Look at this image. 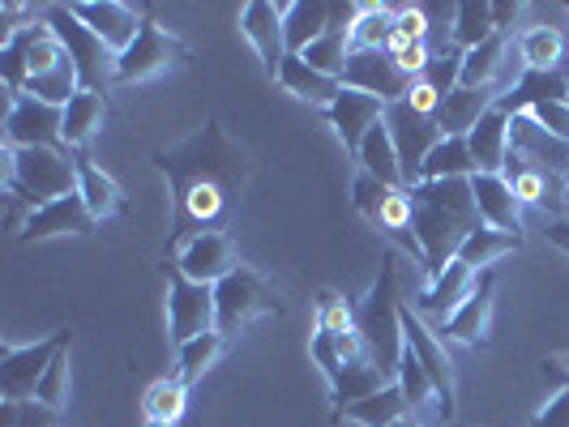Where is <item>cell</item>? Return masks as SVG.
Wrapping results in <instances>:
<instances>
[{"label": "cell", "instance_id": "cell-1", "mask_svg": "<svg viewBox=\"0 0 569 427\" xmlns=\"http://www.w3.org/2000/svg\"><path fill=\"white\" fill-rule=\"evenodd\" d=\"M150 163L163 171L171 189L168 253H180L189 240H198L206 231H228L231 214L253 180L249 154L231 142L219 115H210L193 138L154 150Z\"/></svg>", "mask_w": 569, "mask_h": 427}, {"label": "cell", "instance_id": "cell-2", "mask_svg": "<svg viewBox=\"0 0 569 427\" xmlns=\"http://www.w3.org/2000/svg\"><path fill=\"white\" fill-rule=\"evenodd\" d=\"M407 197H411V231L425 253V274L441 278L458 248L467 244V235L485 227L471 180H420L416 189H407Z\"/></svg>", "mask_w": 569, "mask_h": 427}, {"label": "cell", "instance_id": "cell-3", "mask_svg": "<svg viewBox=\"0 0 569 427\" xmlns=\"http://www.w3.org/2000/svg\"><path fill=\"white\" fill-rule=\"evenodd\" d=\"M360 334L369 346V359L386 376H399V359L407 350L402 342V291H399V256H381L377 283H372L369 299L360 308Z\"/></svg>", "mask_w": 569, "mask_h": 427}, {"label": "cell", "instance_id": "cell-4", "mask_svg": "<svg viewBox=\"0 0 569 427\" xmlns=\"http://www.w3.org/2000/svg\"><path fill=\"white\" fill-rule=\"evenodd\" d=\"M4 189L18 205H48L78 193V163L69 150H13L4 145Z\"/></svg>", "mask_w": 569, "mask_h": 427}, {"label": "cell", "instance_id": "cell-5", "mask_svg": "<svg viewBox=\"0 0 569 427\" xmlns=\"http://www.w3.org/2000/svg\"><path fill=\"white\" fill-rule=\"evenodd\" d=\"M283 313V295L270 278H261L253 265H236L223 283H214V329L231 338L261 316Z\"/></svg>", "mask_w": 569, "mask_h": 427}, {"label": "cell", "instance_id": "cell-6", "mask_svg": "<svg viewBox=\"0 0 569 427\" xmlns=\"http://www.w3.org/2000/svg\"><path fill=\"white\" fill-rule=\"evenodd\" d=\"M43 22L52 27V34L60 39V48L69 52L78 78H82V90L108 94V85L116 82V57L108 52V43L90 27H82L69 4H48V9H43Z\"/></svg>", "mask_w": 569, "mask_h": 427}, {"label": "cell", "instance_id": "cell-7", "mask_svg": "<svg viewBox=\"0 0 569 427\" xmlns=\"http://www.w3.org/2000/svg\"><path fill=\"white\" fill-rule=\"evenodd\" d=\"M184 60H189V48L176 34H168L154 18H142V30L129 43V52L116 57V85L150 82V78H159L168 69H180Z\"/></svg>", "mask_w": 569, "mask_h": 427}, {"label": "cell", "instance_id": "cell-8", "mask_svg": "<svg viewBox=\"0 0 569 427\" xmlns=\"http://www.w3.org/2000/svg\"><path fill=\"white\" fill-rule=\"evenodd\" d=\"M64 346H73V329H57L52 338L30 342V346H4V355H0V394H4V401H34L39 380L48 376L52 359Z\"/></svg>", "mask_w": 569, "mask_h": 427}, {"label": "cell", "instance_id": "cell-9", "mask_svg": "<svg viewBox=\"0 0 569 427\" xmlns=\"http://www.w3.org/2000/svg\"><path fill=\"white\" fill-rule=\"evenodd\" d=\"M168 329L176 346L214 329V286L189 283L176 265H168Z\"/></svg>", "mask_w": 569, "mask_h": 427}, {"label": "cell", "instance_id": "cell-10", "mask_svg": "<svg viewBox=\"0 0 569 427\" xmlns=\"http://www.w3.org/2000/svg\"><path fill=\"white\" fill-rule=\"evenodd\" d=\"M386 124H390V138H395V145H399L402 180H407V189H416V184H420V171H425V159L441 145L446 133H441L437 115L411 112L407 103L386 108Z\"/></svg>", "mask_w": 569, "mask_h": 427}, {"label": "cell", "instance_id": "cell-11", "mask_svg": "<svg viewBox=\"0 0 569 427\" xmlns=\"http://www.w3.org/2000/svg\"><path fill=\"white\" fill-rule=\"evenodd\" d=\"M4 145L13 150H64V108H48L39 99H13L4 115Z\"/></svg>", "mask_w": 569, "mask_h": 427}, {"label": "cell", "instance_id": "cell-12", "mask_svg": "<svg viewBox=\"0 0 569 427\" xmlns=\"http://www.w3.org/2000/svg\"><path fill=\"white\" fill-rule=\"evenodd\" d=\"M342 85L347 90H365L372 99H381L386 108H395V103H402L411 94L416 78L402 73L390 52H360V48H351L347 69H342Z\"/></svg>", "mask_w": 569, "mask_h": 427}, {"label": "cell", "instance_id": "cell-13", "mask_svg": "<svg viewBox=\"0 0 569 427\" xmlns=\"http://www.w3.org/2000/svg\"><path fill=\"white\" fill-rule=\"evenodd\" d=\"M402 342H407V350L425 364V372L432 376V385H437V398H441L437 415H441V419H455V376H450L446 342L428 329L425 316L407 308V299H402Z\"/></svg>", "mask_w": 569, "mask_h": 427}, {"label": "cell", "instance_id": "cell-14", "mask_svg": "<svg viewBox=\"0 0 569 427\" xmlns=\"http://www.w3.org/2000/svg\"><path fill=\"white\" fill-rule=\"evenodd\" d=\"M94 227L99 223L86 210V197L82 193H69V197H57L48 201V205H39V210H30L27 218H22L18 240L22 244H39V240H60V235H90Z\"/></svg>", "mask_w": 569, "mask_h": 427}, {"label": "cell", "instance_id": "cell-15", "mask_svg": "<svg viewBox=\"0 0 569 427\" xmlns=\"http://www.w3.org/2000/svg\"><path fill=\"white\" fill-rule=\"evenodd\" d=\"M240 34L249 39L261 57L266 78L279 82V69L287 60V34H283V4H270V0H249L240 9Z\"/></svg>", "mask_w": 569, "mask_h": 427}, {"label": "cell", "instance_id": "cell-16", "mask_svg": "<svg viewBox=\"0 0 569 427\" xmlns=\"http://www.w3.org/2000/svg\"><path fill=\"white\" fill-rule=\"evenodd\" d=\"M236 244H231L228 231H206L198 240H189L180 253H176V270L189 278V283H223L231 270H236Z\"/></svg>", "mask_w": 569, "mask_h": 427}, {"label": "cell", "instance_id": "cell-17", "mask_svg": "<svg viewBox=\"0 0 569 427\" xmlns=\"http://www.w3.org/2000/svg\"><path fill=\"white\" fill-rule=\"evenodd\" d=\"M69 9H73V18H78L82 27H90L108 43L112 57L129 52V43H133L138 30H142L138 9H133V4H120V0H73Z\"/></svg>", "mask_w": 569, "mask_h": 427}, {"label": "cell", "instance_id": "cell-18", "mask_svg": "<svg viewBox=\"0 0 569 427\" xmlns=\"http://www.w3.org/2000/svg\"><path fill=\"white\" fill-rule=\"evenodd\" d=\"M326 120L335 124L342 150H347V154H360V142L369 138V129L386 120V103L365 94V90H347V85H342V94L326 108Z\"/></svg>", "mask_w": 569, "mask_h": 427}, {"label": "cell", "instance_id": "cell-19", "mask_svg": "<svg viewBox=\"0 0 569 427\" xmlns=\"http://www.w3.org/2000/svg\"><path fill=\"white\" fill-rule=\"evenodd\" d=\"M476 270L467 265V261H450L446 265V274L441 278H432V286L428 291H420V299H416V313L420 316H428V321H437V325H446L450 316L462 308V299L476 291Z\"/></svg>", "mask_w": 569, "mask_h": 427}, {"label": "cell", "instance_id": "cell-20", "mask_svg": "<svg viewBox=\"0 0 569 427\" xmlns=\"http://www.w3.org/2000/svg\"><path fill=\"white\" fill-rule=\"evenodd\" d=\"M492 295H497V274H492V270H480L476 291H471V295L462 299V308L441 325V342L480 346L488 334V316H492Z\"/></svg>", "mask_w": 569, "mask_h": 427}, {"label": "cell", "instance_id": "cell-21", "mask_svg": "<svg viewBox=\"0 0 569 427\" xmlns=\"http://www.w3.org/2000/svg\"><path fill=\"white\" fill-rule=\"evenodd\" d=\"M506 184H510V193L518 197V205H548V201L566 197L569 193V180L566 175H557V171L540 167V163H531V159H522V154H506Z\"/></svg>", "mask_w": 569, "mask_h": 427}, {"label": "cell", "instance_id": "cell-22", "mask_svg": "<svg viewBox=\"0 0 569 427\" xmlns=\"http://www.w3.org/2000/svg\"><path fill=\"white\" fill-rule=\"evenodd\" d=\"M497 99H501V94H497L492 85H458V90H450V94L441 99V108H437L441 133H446V138H467V133L497 108Z\"/></svg>", "mask_w": 569, "mask_h": 427}, {"label": "cell", "instance_id": "cell-23", "mask_svg": "<svg viewBox=\"0 0 569 427\" xmlns=\"http://www.w3.org/2000/svg\"><path fill=\"white\" fill-rule=\"evenodd\" d=\"M540 103H569V82L561 69H527L510 94L497 99V112L522 115Z\"/></svg>", "mask_w": 569, "mask_h": 427}, {"label": "cell", "instance_id": "cell-24", "mask_svg": "<svg viewBox=\"0 0 569 427\" xmlns=\"http://www.w3.org/2000/svg\"><path fill=\"white\" fill-rule=\"evenodd\" d=\"M471 193H476V210L485 227L522 235V205L510 193L506 175H471Z\"/></svg>", "mask_w": 569, "mask_h": 427}, {"label": "cell", "instance_id": "cell-25", "mask_svg": "<svg viewBox=\"0 0 569 427\" xmlns=\"http://www.w3.org/2000/svg\"><path fill=\"white\" fill-rule=\"evenodd\" d=\"M467 145H471V159H476V175H501L506 154H510V115L492 108V112L467 133Z\"/></svg>", "mask_w": 569, "mask_h": 427}, {"label": "cell", "instance_id": "cell-26", "mask_svg": "<svg viewBox=\"0 0 569 427\" xmlns=\"http://www.w3.org/2000/svg\"><path fill=\"white\" fill-rule=\"evenodd\" d=\"M330 27H335V4H326V0H296V4H283L287 57H300V52H305L309 43H317Z\"/></svg>", "mask_w": 569, "mask_h": 427}, {"label": "cell", "instance_id": "cell-27", "mask_svg": "<svg viewBox=\"0 0 569 427\" xmlns=\"http://www.w3.org/2000/svg\"><path fill=\"white\" fill-rule=\"evenodd\" d=\"M103 115H108V94L78 90L73 103L64 108V150L69 154H86V145L94 142L99 129H103Z\"/></svg>", "mask_w": 569, "mask_h": 427}, {"label": "cell", "instance_id": "cell-28", "mask_svg": "<svg viewBox=\"0 0 569 427\" xmlns=\"http://www.w3.org/2000/svg\"><path fill=\"white\" fill-rule=\"evenodd\" d=\"M73 163H78V193L86 197V210L94 214V223L120 214L124 210V193H120V184H116L112 175L103 167H94L90 154H73Z\"/></svg>", "mask_w": 569, "mask_h": 427}, {"label": "cell", "instance_id": "cell-29", "mask_svg": "<svg viewBox=\"0 0 569 427\" xmlns=\"http://www.w3.org/2000/svg\"><path fill=\"white\" fill-rule=\"evenodd\" d=\"M356 163H360V171L377 175L381 184H390V189H407V180H402V163H399V145H395V138H390V124H386V120L369 129V138L360 142Z\"/></svg>", "mask_w": 569, "mask_h": 427}, {"label": "cell", "instance_id": "cell-30", "mask_svg": "<svg viewBox=\"0 0 569 427\" xmlns=\"http://www.w3.org/2000/svg\"><path fill=\"white\" fill-rule=\"evenodd\" d=\"M279 82L296 94V99H305V103H313V108H330L335 99L342 94V82H335V78H326V73H317L313 64L305 57H287L283 69H279Z\"/></svg>", "mask_w": 569, "mask_h": 427}, {"label": "cell", "instance_id": "cell-31", "mask_svg": "<svg viewBox=\"0 0 569 427\" xmlns=\"http://www.w3.org/2000/svg\"><path fill=\"white\" fill-rule=\"evenodd\" d=\"M407 398H402L399 380L395 385H386V389H377V394H369V398L351 401L347 410H339L335 419H351V424L360 427H395L399 419H407Z\"/></svg>", "mask_w": 569, "mask_h": 427}, {"label": "cell", "instance_id": "cell-32", "mask_svg": "<svg viewBox=\"0 0 569 427\" xmlns=\"http://www.w3.org/2000/svg\"><path fill=\"white\" fill-rule=\"evenodd\" d=\"M510 52H513L510 34H492L488 43L462 52V82L458 85H492V90H497L506 64H510Z\"/></svg>", "mask_w": 569, "mask_h": 427}, {"label": "cell", "instance_id": "cell-33", "mask_svg": "<svg viewBox=\"0 0 569 427\" xmlns=\"http://www.w3.org/2000/svg\"><path fill=\"white\" fill-rule=\"evenodd\" d=\"M518 57L527 69H561L569 60V39L561 27H531L518 34Z\"/></svg>", "mask_w": 569, "mask_h": 427}, {"label": "cell", "instance_id": "cell-34", "mask_svg": "<svg viewBox=\"0 0 569 427\" xmlns=\"http://www.w3.org/2000/svg\"><path fill=\"white\" fill-rule=\"evenodd\" d=\"M395 30H399V4H360V18L351 27V48L386 52Z\"/></svg>", "mask_w": 569, "mask_h": 427}, {"label": "cell", "instance_id": "cell-35", "mask_svg": "<svg viewBox=\"0 0 569 427\" xmlns=\"http://www.w3.org/2000/svg\"><path fill=\"white\" fill-rule=\"evenodd\" d=\"M386 385H395V376H386V372L377 368L372 359L347 364L339 380L330 385V401H335V415H339V410H347L351 401H360V398H369V394H377V389H386Z\"/></svg>", "mask_w": 569, "mask_h": 427}, {"label": "cell", "instance_id": "cell-36", "mask_svg": "<svg viewBox=\"0 0 569 427\" xmlns=\"http://www.w3.org/2000/svg\"><path fill=\"white\" fill-rule=\"evenodd\" d=\"M513 248H522V235H510V231L497 227H476L467 235V244L458 248V261H467L480 274V270H492V261H501Z\"/></svg>", "mask_w": 569, "mask_h": 427}, {"label": "cell", "instance_id": "cell-37", "mask_svg": "<svg viewBox=\"0 0 569 427\" xmlns=\"http://www.w3.org/2000/svg\"><path fill=\"white\" fill-rule=\"evenodd\" d=\"M476 175V159L467 138H441V145L425 159L420 180H471Z\"/></svg>", "mask_w": 569, "mask_h": 427}, {"label": "cell", "instance_id": "cell-38", "mask_svg": "<svg viewBox=\"0 0 569 427\" xmlns=\"http://www.w3.org/2000/svg\"><path fill=\"white\" fill-rule=\"evenodd\" d=\"M300 57L309 60L317 73L342 82V69H347V57H351V27H330L317 43H309Z\"/></svg>", "mask_w": 569, "mask_h": 427}, {"label": "cell", "instance_id": "cell-39", "mask_svg": "<svg viewBox=\"0 0 569 427\" xmlns=\"http://www.w3.org/2000/svg\"><path fill=\"white\" fill-rule=\"evenodd\" d=\"M184 410H189V385L180 376H168V380H159V385L146 389V419L150 424L176 427L184 419Z\"/></svg>", "mask_w": 569, "mask_h": 427}, {"label": "cell", "instance_id": "cell-40", "mask_svg": "<svg viewBox=\"0 0 569 427\" xmlns=\"http://www.w3.org/2000/svg\"><path fill=\"white\" fill-rule=\"evenodd\" d=\"M455 43L462 48V52H471V48H480V43H488L492 34H497V27H492V4H480V0H462L455 9Z\"/></svg>", "mask_w": 569, "mask_h": 427}, {"label": "cell", "instance_id": "cell-41", "mask_svg": "<svg viewBox=\"0 0 569 427\" xmlns=\"http://www.w3.org/2000/svg\"><path fill=\"white\" fill-rule=\"evenodd\" d=\"M228 350V338L219 334V329H210V334H198L193 342H184L180 346V380L184 385H193L201 372L214 368V359Z\"/></svg>", "mask_w": 569, "mask_h": 427}, {"label": "cell", "instance_id": "cell-42", "mask_svg": "<svg viewBox=\"0 0 569 427\" xmlns=\"http://www.w3.org/2000/svg\"><path fill=\"white\" fill-rule=\"evenodd\" d=\"M399 389L402 398H407V406L411 410H425V406H441V398H437V385H432V376L425 372V364L411 355V350H402L399 359Z\"/></svg>", "mask_w": 569, "mask_h": 427}, {"label": "cell", "instance_id": "cell-43", "mask_svg": "<svg viewBox=\"0 0 569 427\" xmlns=\"http://www.w3.org/2000/svg\"><path fill=\"white\" fill-rule=\"evenodd\" d=\"M317 329L321 334H351V329H360V313L342 299L339 291H317Z\"/></svg>", "mask_w": 569, "mask_h": 427}, {"label": "cell", "instance_id": "cell-44", "mask_svg": "<svg viewBox=\"0 0 569 427\" xmlns=\"http://www.w3.org/2000/svg\"><path fill=\"white\" fill-rule=\"evenodd\" d=\"M420 82L432 85L441 99L450 94V90H458V82H462V48H450V52H437V57L428 60V69L420 73Z\"/></svg>", "mask_w": 569, "mask_h": 427}, {"label": "cell", "instance_id": "cell-45", "mask_svg": "<svg viewBox=\"0 0 569 427\" xmlns=\"http://www.w3.org/2000/svg\"><path fill=\"white\" fill-rule=\"evenodd\" d=\"M60 410L43 401H0V427H57Z\"/></svg>", "mask_w": 569, "mask_h": 427}, {"label": "cell", "instance_id": "cell-46", "mask_svg": "<svg viewBox=\"0 0 569 427\" xmlns=\"http://www.w3.org/2000/svg\"><path fill=\"white\" fill-rule=\"evenodd\" d=\"M34 401H43V406H52V410H60V415H64V401H69V346H64L57 359H52L48 376L39 380V394H34Z\"/></svg>", "mask_w": 569, "mask_h": 427}, {"label": "cell", "instance_id": "cell-47", "mask_svg": "<svg viewBox=\"0 0 569 427\" xmlns=\"http://www.w3.org/2000/svg\"><path fill=\"white\" fill-rule=\"evenodd\" d=\"M390 193H395L390 184H381L377 175L360 171V175H356V184H351V205H356V210H360L369 223H377V214H381V205L390 201Z\"/></svg>", "mask_w": 569, "mask_h": 427}, {"label": "cell", "instance_id": "cell-48", "mask_svg": "<svg viewBox=\"0 0 569 427\" xmlns=\"http://www.w3.org/2000/svg\"><path fill=\"white\" fill-rule=\"evenodd\" d=\"M309 355L317 359V368L326 372V380H330V385H335V380L342 376V368H347V364H342V355H339V338H335V334H321V329H317L313 342H309Z\"/></svg>", "mask_w": 569, "mask_h": 427}, {"label": "cell", "instance_id": "cell-49", "mask_svg": "<svg viewBox=\"0 0 569 427\" xmlns=\"http://www.w3.org/2000/svg\"><path fill=\"white\" fill-rule=\"evenodd\" d=\"M390 57H395V64H399L402 73H411L416 82H420V73L428 69V60H432V52H428V43H402V39H390V48H386Z\"/></svg>", "mask_w": 569, "mask_h": 427}, {"label": "cell", "instance_id": "cell-50", "mask_svg": "<svg viewBox=\"0 0 569 427\" xmlns=\"http://www.w3.org/2000/svg\"><path fill=\"white\" fill-rule=\"evenodd\" d=\"M428 30H432L428 9H420V4H399V30H395V39H402V43H428Z\"/></svg>", "mask_w": 569, "mask_h": 427}, {"label": "cell", "instance_id": "cell-51", "mask_svg": "<svg viewBox=\"0 0 569 427\" xmlns=\"http://www.w3.org/2000/svg\"><path fill=\"white\" fill-rule=\"evenodd\" d=\"M527 115L540 124L543 133H552V138L569 142V103H540V108H531Z\"/></svg>", "mask_w": 569, "mask_h": 427}, {"label": "cell", "instance_id": "cell-52", "mask_svg": "<svg viewBox=\"0 0 569 427\" xmlns=\"http://www.w3.org/2000/svg\"><path fill=\"white\" fill-rule=\"evenodd\" d=\"M531 427H569V385L557 394V398L548 401V406H543Z\"/></svg>", "mask_w": 569, "mask_h": 427}, {"label": "cell", "instance_id": "cell-53", "mask_svg": "<svg viewBox=\"0 0 569 427\" xmlns=\"http://www.w3.org/2000/svg\"><path fill=\"white\" fill-rule=\"evenodd\" d=\"M411 112H425V115H437V108H441V94L432 90V85H425V82H416L411 85V94L402 99Z\"/></svg>", "mask_w": 569, "mask_h": 427}, {"label": "cell", "instance_id": "cell-54", "mask_svg": "<svg viewBox=\"0 0 569 427\" xmlns=\"http://www.w3.org/2000/svg\"><path fill=\"white\" fill-rule=\"evenodd\" d=\"M518 13H522V4H510V0L492 4V27H497V34H506L510 22H518Z\"/></svg>", "mask_w": 569, "mask_h": 427}, {"label": "cell", "instance_id": "cell-55", "mask_svg": "<svg viewBox=\"0 0 569 427\" xmlns=\"http://www.w3.org/2000/svg\"><path fill=\"white\" fill-rule=\"evenodd\" d=\"M543 235H548V244H557L561 253H569V218H552V223H543Z\"/></svg>", "mask_w": 569, "mask_h": 427}, {"label": "cell", "instance_id": "cell-56", "mask_svg": "<svg viewBox=\"0 0 569 427\" xmlns=\"http://www.w3.org/2000/svg\"><path fill=\"white\" fill-rule=\"evenodd\" d=\"M395 427H420V424H416V419H399Z\"/></svg>", "mask_w": 569, "mask_h": 427}, {"label": "cell", "instance_id": "cell-57", "mask_svg": "<svg viewBox=\"0 0 569 427\" xmlns=\"http://www.w3.org/2000/svg\"><path fill=\"white\" fill-rule=\"evenodd\" d=\"M561 73H566V82H569V60H566V64H561Z\"/></svg>", "mask_w": 569, "mask_h": 427}]
</instances>
